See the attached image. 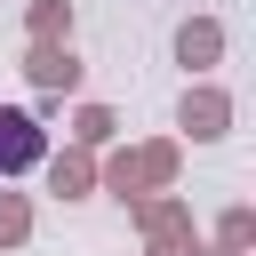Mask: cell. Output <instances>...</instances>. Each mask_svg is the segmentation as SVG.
Returning <instances> with one entry per match:
<instances>
[{"instance_id":"obj_1","label":"cell","mask_w":256,"mask_h":256,"mask_svg":"<svg viewBox=\"0 0 256 256\" xmlns=\"http://www.w3.org/2000/svg\"><path fill=\"white\" fill-rule=\"evenodd\" d=\"M32 160H40V128L24 112H0V176H24Z\"/></svg>"}]
</instances>
